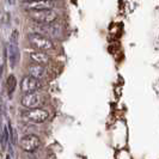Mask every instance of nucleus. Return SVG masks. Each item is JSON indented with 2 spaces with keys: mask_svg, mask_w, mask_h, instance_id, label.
Returning a JSON list of instances; mask_svg holds the SVG:
<instances>
[{
  "mask_svg": "<svg viewBox=\"0 0 159 159\" xmlns=\"http://www.w3.org/2000/svg\"><path fill=\"white\" fill-rule=\"evenodd\" d=\"M28 40L32 47L41 52H48L54 49V43L48 39V36L42 35L40 32H31L28 35Z\"/></svg>",
  "mask_w": 159,
  "mask_h": 159,
  "instance_id": "f257e3e1",
  "label": "nucleus"
},
{
  "mask_svg": "<svg viewBox=\"0 0 159 159\" xmlns=\"http://www.w3.org/2000/svg\"><path fill=\"white\" fill-rule=\"evenodd\" d=\"M7 57L10 66L13 68L19 59V47H18V31L16 29L12 31L7 44Z\"/></svg>",
  "mask_w": 159,
  "mask_h": 159,
  "instance_id": "f03ea898",
  "label": "nucleus"
},
{
  "mask_svg": "<svg viewBox=\"0 0 159 159\" xmlns=\"http://www.w3.org/2000/svg\"><path fill=\"white\" fill-rule=\"evenodd\" d=\"M29 16L32 20L39 24H53L57 18V15L54 10H41V11H30Z\"/></svg>",
  "mask_w": 159,
  "mask_h": 159,
  "instance_id": "7ed1b4c3",
  "label": "nucleus"
},
{
  "mask_svg": "<svg viewBox=\"0 0 159 159\" xmlns=\"http://www.w3.org/2000/svg\"><path fill=\"white\" fill-rule=\"evenodd\" d=\"M22 117L28 122H32V123H42L48 119V112L47 110H43L40 108H34L30 110H26L22 114Z\"/></svg>",
  "mask_w": 159,
  "mask_h": 159,
  "instance_id": "20e7f679",
  "label": "nucleus"
},
{
  "mask_svg": "<svg viewBox=\"0 0 159 159\" xmlns=\"http://www.w3.org/2000/svg\"><path fill=\"white\" fill-rule=\"evenodd\" d=\"M19 146L25 152H34L41 146V140L35 134H28L19 140Z\"/></svg>",
  "mask_w": 159,
  "mask_h": 159,
  "instance_id": "39448f33",
  "label": "nucleus"
},
{
  "mask_svg": "<svg viewBox=\"0 0 159 159\" xmlns=\"http://www.w3.org/2000/svg\"><path fill=\"white\" fill-rule=\"evenodd\" d=\"M41 88L40 79L31 77V75H26L22 79L20 83V90L24 93H32V92H37V90Z\"/></svg>",
  "mask_w": 159,
  "mask_h": 159,
  "instance_id": "423d86ee",
  "label": "nucleus"
},
{
  "mask_svg": "<svg viewBox=\"0 0 159 159\" xmlns=\"http://www.w3.org/2000/svg\"><path fill=\"white\" fill-rule=\"evenodd\" d=\"M22 105L24 108L28 109H34V108H39L40 105L43 104V98L40 93L37 92H32V93H25L20 99Z\"/></svg>",
  "mask_w": 159,
  "mask_h": 159,
  "instance_id": "0eeeda50",
  "label": "nucleus"
},
{
  "mask_svg": "<svg viewBox=\"0 0 159 159\" xmlns=\"http://www.w3.org/2000/svg\"><path fill=\"white\" fill-rule=\"evenodd\" d=\"M54 0H35L30 2H25V8L30 11H41V10H50L54 7Z\"/></svg>",
  "mask_w": 159,
  "mask_h": 159,
  "instance_id": "6e6552de",
  "label": "nucleus"
},
{
  "mask_svg": "<svg viewBox=\"0 0 159 159\" xmlns=\"http://www.w3.org/2000/svg\"><path fill=\"white\" fill-rule=\"evenodd\" d=\"M28 72H29V75L35 77L37 79H41V78H43L46 75V68L43 67V65H39V64L30 65L28 67Z\"/></svg>",
  "mask_w": 159,
  "mask_h": 159,
  "instance_id": "1a4fd4ad",
  "label": "nucleus"
},
{
  "mask_svg": "<svg viewBox=\"0 0 159 159\" xmlns=\"http://www.w3.org/2000/svg\"><path fill=\"white\" fill-rule=\"evenodd\" d=\"M30 59L35 64L39 65H46L49 62V56L43 52H34L30 54Z\"/></svg>",
  "mask_w": 159,
  "mask_h": 159,
  "instance_id": "9d476101",
  "label": "nucleus"
},
{
  "mask_svg": "<svg viewBox=\"0 0 159 159\" xmlns=\"http://www.w3.org/2000/svg\"><path fill=\"white\" fill-rule=\"evenodd\" d=\"M16 85H17V80L15 75H8L7 80H6V89H7V92L8 95L11 96L13 93V91L16 90Z\"/></svg>",
  "mask_w": 159,
  "mask_h": 159,
  "instance_id": "9b49d317",
  "label": "nucleus"
},
{
  "mask_svg": "<svg viewBox=\"0 0 159 159\" xmlns=\"http://www.w3.org/2000/svg\"><path fill=\"white\" fill-rule=\"evenodd\" d=\"M8 138H10V135H8V128L4 127L2 128V132H1V147H2V150L5 148V143L8 140Z\"/></svg>",
  "mask_w": 159,
  "mask_h": 159,
  "instance_id": "f8f14e48",
  "label": "nucleus"
},
{
  "mask_svg": "<svg viewBox=\"0 0 159 159\" xmlns=\"http://www.w3.org/2000/svg\"><path fill=\"white\" fill-rule=\"evenodd\" d=\"M8 141L11 143V145H15L16 143V133H15V129L12 128V126H8Z\"/></svg>",
  "mask_w": 159,
  "mask_h": 159,
  "instance_id": "ddd939ff",
  "label": "nucleus"
},
{
  "mask_svg": "<svg viewBox=\"0 0 159 159\" xmlns=\"http://www.w3.org/2000/svg\"><path fill=\"white\" fill-rule=\"evenodd\" d=\"M7 2L11 4V5H13V4H15V0H7Z\"/></svg>",
  "mask_w": 159,
  "mask_h": 159,
  "instance_id": "4468645a",
  "label": "nucleus"
},
{
  "mask_svg": "<svg viewBox=\"0 0 159 159\" xmlns=\"http://www.w3.org/2000/svg\"><path fill=\"white\" fill-rule=\"evenodd\" d=\"M24 2H30V1H35V0H23Z\"/></svg>",
  "mask_w": 159,
  "mask_h": 159,
  "instance_id": "2eb2a0df",
  "label": "nucleus"
},
{
  "mask_svg": "<svg viewBox=\"0 0 159 159\" xmlns=\"http://www.w3.org/2000/svg\"><path fill=\"white\" fill-rule=\"evenodd\" d=\"M7 159H11V158H10V156H8V157H7Z\"/></svg>",
  "mask_w": 159,
  "mask_h": 159,
  "instance_id": "dca6fc26",
  "label": "nucleus"
}]
</instances>
